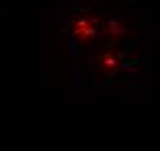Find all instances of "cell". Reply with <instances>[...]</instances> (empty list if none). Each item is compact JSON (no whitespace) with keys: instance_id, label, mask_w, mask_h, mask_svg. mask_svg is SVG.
<instances>
[{"instance_id":"6da1fadb","label":"cell","mask_w":160,"mask_h":151,"mask_svg":"<svg viewBox=\"0 0 160 151\" xmlns=\"http://www.w3.org/2000/svg\"><path fill=\"white\" fill-rule=\"evenodd\" d=\"M86 86H88L86 74L80 70H74V74H72V88H86Z\"/></svg>"},{"instance_id":"7a4b0ae2","label":"cell","mask_w":160,"mask_h":151,"mask_svg":"<svg viewBox=\"0 0 160 151\" xmlns=\"http://www.w3.org/2000/svg\"><path fill=\"white\" fill-rule=\"evenodd\" d=\"M4 21H6V8L0 6V23H4Z\"/></svg>"}]
</instances>
